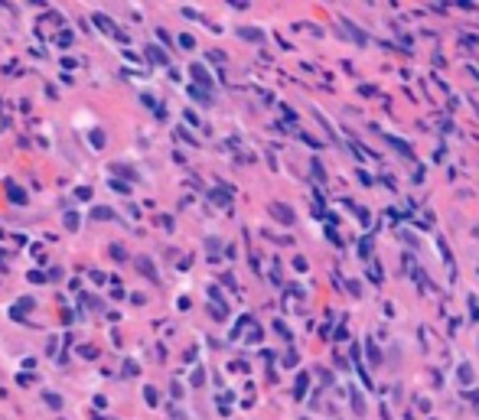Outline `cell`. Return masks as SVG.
I'll return each instance as SVG.
<instances>
[{
	"label": "cell",
	"instance_id": "3957f363",
	"mask_svg": "<svg viewBox=\"0 0 479 420\" xmlns=\"http://www.w3.org/2000/svg\"><path fill=\"white\" fill-rule=\"evenodd\" d=\"M92 215L98 218V222H105V218H114V212H111V209H105V205H98V209H95Z\"/></svg>",
	"mask_w": 479,
	"mask_h": 420
},
{
	"label": "cell",
	"instance_id": "5b68a950",
	"mask_svg": "<svg viewBox=\"0 0 479 420\" xmlns=\"http://www.w3.org/2000/svg\"><path fill=\"white\" fill-rule=\"evenodd\" d=\"M147 56H150V59H154V62H166V56H163V52H160V49H157V46H150V49H147Z\"/></svg>",
	"mask_w": 479,
	"mask_h": 420
},
{
	"label": "cell",
	"instance_id": "6da1fadb",
	"mask_svg": "<svg viewBox=\"0 0 479 420\" xmlns=\"http://www.w3.org/2000/svg\"><path fill=\"white\" fill-rule=\"evenodd\" d=\"M134 264H137V271H141L144 277L157 280V271H154V264H150V258H144V254H137V258H134Z\"/></svg>",
	"mask_w": 479,
	"mask_h": 420
},
{
	"label": "cell",
	"instance_id": "9c48e42d",
	"mask_svg": "<svg viewBox=\"0 0 479 420\" xmlns=\"http://www.w3.org/2000/svg\"><path fill=\"white\" fill-rule=\"evenodd\" d=\"M144 394H147V404H157V391L154 388H144Z\"/></svg>",
	"mask_w": 479,
	"mask_h": 420
},
{
	"label": "cell",
	"instance_id": "277c9868",
	"mask_svg": "<svg viewBox=\"0 0 479 420\" xmlns=\"http://www.w3.org/2000/svg\"><path fill=\"white\" fill-rule=\"evenodd\" d=\"M46 404H49V407H55V410H59V407H62V397L55 394V391H46Z\"/></svg>",
	"mask_w": 479,
	"mask_h": 420
},
{
	"label": "cell",
	"instance_id": "52a82bcc",
	"mask_svg": "<svg viewBox=\"0 0 479 420\" xmlns=\"http://www.w3.org/2000/svg\"><path fill=\"white\" fill-rule=\"evenodd\" d=\"M65 228H79V218H75V212H69V215H65Z\"/></svg>",
	"mask_w": 479,
	"mask_h": 420
},
{
	"label": "cell",
	"instance_id": "ba28073f",
	"mask_svg": "<svg viewBox=\"0 0 479 420\" xmlns=\"http://www.w3.org/2000/svg\"><path fill=\"white\" fill-rule=\"evenodd\" d=\"M111 254H114L117 261H124V258H127V254H124V247H121V244H111Z\"/></svg>",
	"mask_w": 479,
	"mask_h": 420
},
{
	"label": "cell",
	"instance_id": "8992f818",
	"mask_svg": "<svg viewBox=\"0 0 479 420\" xmlns=\"http://www.w3.org/2000/svg\"><path fill=\"white\" fill-rule=\"evenodd\" d=\"M95 23L101 26V30H108V33H114V23H111V20H105V17H95Z\"/></svg>",
	"mask_w": 479,
	"mask_h": 420
},
{
	"label": "cell",
	"instance_id": "7a4b0ae2",
	"mask_svg": "<svg viewBox=\"0 0 479 420\" xmlns=\"http://www.w3.org/2000/svg\"><path fill=\"white\" fill-rule=\"evenodd\" d=\"M7 196H10V199H13V202H17V205H20V202H26V192L20 189V186H13V183L7 186Z\"/></svg>",
	"mask_w": 479,
	"mask_h": 420
}]
</instances>
